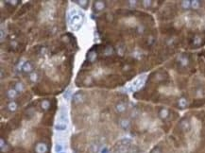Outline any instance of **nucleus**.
Wrapping results in <instances>:
<instances>
[{
    "label": "nucleus",
    "mask_w": 205,
    "mask_h": 153,
    "mask_svg": "<svg viewBox=\"0 0 205 153\" xmlns=\"http://www.w3.org/2000/svg\"><path fill=\"white\" fill-rule=\"evenodd\" d=\"M83 15L77 10H71L69 13V25L73 30H78L83 24Z\"/></svg>",
    "instance_id": "nucleus-1"
},
{
    "label": "nucleus",
    "mask_w": 205,
    "mask_h": 153,
    "mask_svg": "<svg viewBox=\"0 0 205 153\" xmlns=\"http://www.w3.org/2000/svg\"><path fill=\"white\" fill-rule=\"evenodd\" d=\"M49 146L44 142H38L34 146V153H48Z\"/></svg>",
    "instance_id": "nucleus-2"
},
{
    "label": "nucleus",
    "mask_w": 205,
    "mask_h": 153,
    "mask_svg": "<svg viewBox=\"0 0 205 153\" xmlns=\"http://www.w3.org/2000/svg\"><path fill=\"white\" fill-rule=\"evenodd\" d=\"M179 128L181 132H189L190 129H191V124L188 120H187V119H183V120H181L179 124Z\"/></svg>",
    "instance_id": "nucleus-3"
},
{
    "label": "nucleus",
    "mask_w": 205,
    "mask_h": 153,
    "mask_svg": "<svg viewBox=\"0 0 205 153\" xmlns=\"http://www.w3.org/2000/svg\"><path fill=\"white\" fill-rule=\"evenodd\" d=\"M22 71L24 72V73H27V74H30V73H32V72H34L33 71V69H34V65L32 64V62H30V61H25L24 64H22Z\"/></svg>",
    "instance_id": "nucleus-4"
},
{
    "label": "nucleus",
    "mask_w": 205,
    "mask_h": 153,
    "mask_svg": "<svg viewBox=\"0 0 205 153\" xmlns=\"http://www.w3.org/2000/svg\"><path fill=\"white\" fill-rule=\"evenodd\" d=\"M177 61L181 67H187L189 64V59L186 55H180L177 58Z\"/></svg>",
    "instance_id": "nucleus-5"
},
{
    "label": "nucleus",
    "mask_w": 205,
    "mask_h": 153,
    "mask_svg": "<svg viewBox=\"0 0 205 153\" xmlns=\"http://www.w3.org/2000/svg\"><path fill=\"white\" fill-rule=\"evenodd\" d=\"M85 98H84V95L81 92H78L76 93L75 95H73V103L75 105H78V104H81L82 103V102L84 101Z\"/></svg>",
    "instance_id": "nucleus-6"
},
{
    "label": "nucleus",
    "mask_w": 205,
    "mask_h": 153,
    "mask_svg": "<svg viewBox=\"0 0 205 153\" xmlns=\"http://www.w3.org/2000/svg\"><path fill=\"white\" fill-rule=\"evenodd\" d=\"M158 115H159V117H160L162 120H167V119L169 117L170 112L168 109H167V108H161L158 112Z\"/></svg>",
    "instance_id": "nucleus-7"
},
{
    "label": "nucleus",
    "mask_w": 205,
    "mask_h": 153,
    "mask_svg": "<svg viewBox=\"0 0 205 153\" xmlns=\"http://www.w3.org/2000/svg\"><path fill=\"white\" fill-rule=\"evenodd\" d=\"M6 96H7L8 98L13 100L17 98V96H18V92H17L15 89L10 88V89L7 90V92H6Z\"/></svg>",
    "instance_id": "nucleus-8"
},
{
    "label": "nucleus",
    "mask_w": 205,
    "mask_h": 153,
    "mask_svg": "<svg viewBox=\"0 0 205 153\" xmlns=\"http://www.w3.org/2000/svg\"><path fill=\"white\" fill-rule=\"evenodd\" d=\"M106 7V3L104 1H100V0H98V1H95L94 2V9L95 11H101L103 10Z\"/></svg>",
    "instance_id": "nucleus-9"
},
{
    "label": "nucleus",
    "mask_w": 205,
    "mask_h": 153,
    "mask_svg": "<svg viewBox=\"0 0 205 153\" xmlns=\"http://www.w3.org/2000/svg\"><path fill=\"white\" fill-rule=\"evenodd\" d=\"M119 126H120L123 129L127 130L130 127V121L128 118H122L119 120Z\"/></svg>",
    "instance_id": "nucleus-10"
},
{
    "label": "nucleus",
    "mask_w": 205,
    "mask_h": 153,
    "mask_svg": "<svg viewBox=\"0 0 205 153\" xmlns=\"http://www.w3.org/2000/svg\"><path fill=\"white\" fill-rule=\"evenodd\" d=\"M0 149H1L2 153H4V152L6 153L10 149V145L4 140V138H1V140H0Z\"/></svg>",
    "instance_id": "nucleus-11"
},
{
    "label": "nucleus",
    "mask_w": 205,
    "mask_h": 153,
    "mask_svg": "<svg viewBox=\"0 0 205 153\" xmlns=\"http://www.w3.org/2000/svg\"><path fill=\"white\" fill-rule=\"evenodd\" d=\"M115 112H118V113H123L126 112L127 110V106L125 103H123V102H118V103H116L115 107Z\"/></svg>",
    "instance_id": "nucleus-12"
},
{
    "label": "nucleus",
    "mask_w": 205,
    "mask_h": 153,
    "mask_svg": "<svg viewBox=\"0 0 205 153\" xmlns=\"http://www.w3.org/2000/svg\"><path fill=\"white\" fill-rule=\"evenodd\" d=\"M17 109H18V104L16 103L15 101H10L9 103L7 104V110L10 112H14L17 111Z\"/></svg>",
    "instance_id": "nucleus-13"
},
{
    "label": "nucleus",
    "mask_w": 205,
    "mask_h": 153,
    "mask_svg": "<svg viewBox=\"0 0 205 153\" xmlns=\"http://www.w3.org/2000/svg\"><path fill=\"white\" fill-rule=\"evenodd\" d=\"M188 106V100L185 98H181L178 99V107L180 109H185Z\"/></svg>",
    "instance_id": "nucleus-14"
},
{
    "label": "nucleus",
    "mask_w": 205,
    "mask_h": 153,
    "mask_svg": "<svg viewBox=\"0 0 205 153\" xmlns=\"http://www.w3.org/2000/svg\"><path fill=\"white\" fill-rule=\"evenodd\" d=\"M51 104H50V101L47 100V99H44L41 102V104H40V107H41V109L43 112H47L49 110Z\"/></svg>",
    "instance_id": "nucleus-15"
},
{
    "label": "nucleus",
    "mask_w": 205,
    "mask_h": 153,
    "mask_svg": "<svg viewBox=\"0 0 205 153\" xmlns=\"http://www.w3.org/2000/svg\"><path fill=\"white\" fill-rule=\"evenodd\" d=\"M28 78H30V81L32 82V83H35L39 81V74L37 72H32L30 74H28Z\"/></svg>",
    "instance_id": "nucleus-16"
},
{
    "label": "nucleus",
    "mask_w": 205,
    "mask_h": 153,
    "mask_svg": "<svg viewBox=\"0 0 205 153\" xmlns=\"http://www.w3.org/2000/svg\"><path fill=\"white\" fill-rule=\"evenodd\" d=\"M14 89H15L18 93H23V92H24V91L26 90V86H25V84L23 83V82L18 81V82L15 83V85H14Z\"/></svg>",
    "instance_id": "nucleus-17"
},
{
    "label": "nucleus",
    "mask_w": 205,
    "mask_h": 153,
    "mask_svg": "<svg viewBox=\"0 0 205 153\" xmlns=\"http://www.w3.org/2000/svg\"><path fill=\"white\" fill-rule=\"evenodd\" d=\"M100 150V146H98V144L96 143H93L89 146V152L90 153H98Z\"/></svg>",
    "instance_id": "nucleus-18"
},
{
    "label": "nucleus",
    "mask_w": 205,
    "mask_h": 153,
    "mask_svg": "<svg viewBox=\"0 0 205 153\" xmlns=\"http://www.w3.org/2000/svg\"><path fill=\"white\" fill-rule=\"evenodd\" d=\"M144 81L145 79L144 78H139V79H137V81H136L133 84H132V90H138L140 87H142V85L144 84Z\"/></svg>",
    "instance_id": "nucleus-19"
},
{
    "label": "nucleus",
    "mask_w": 205,
    "mask_h": 153,
    "mask_svg": "<svg viewBox=\"0 0 205 153\" xmlns=\"http://www.w3.org/2000/svg\"><path fill=\"white\" fill-rule=\"evenodd\" d=\"M66 128H67V125L64 121H60L58 124H56V126H55V129L58 130V132H62V130H65Z\"/></svg>",
    "instance_id": "nucleus-20"
},
{
    "label": "nucleus",
    "mask_w": 205,
    "mask_h": 153,
    "mask_svg": "<svg viewBox=\"0 0 205 153\" xmlns=\"http://www.w3.org/2000/svg\"><path fill=\"white\" fill-rule=\"evenodd\" d=\"M202 44V38L200 35H196L194 38H193V45L195 47H200Z\"/></svg>",
    "instance_id": "nucleus-21"
},
{
    "label": "nucleus",
    "mask_w": 205,
    "mask_h": 153,
    "mask_svg": "<svg viewBox=\"0 0 205 153\" xmlns=\"http://www.w3.org/2000/svg\"><path fill=\"white\" fill-rule=\"evenodd\" d=\"M117 151H118V153H129L130 146H129V145H121L118 147Z\"/></svg>",
    "instance_id": "nucleus-22"
},
{
    "label": "nucleus",
    "mask_w": 205,
    "mask_h": 153,
    "mask_svg": "<svg viewBox=\"0 0 205 153\" xmlns=\"http://www.w3.org/2000/svg\"><path fill=\"white\" fill-rule=\"evenodd\" d=\"M87 59L89 61H94L95 59H96V52L95 50H90L89 53H88V56H87Z\"/></svg>",
    "instance_id": "nucleus-23"
},
{
    "label": "nucleus",
    "mask_w": 205,
    "mask_h": 153,
    "mask_svg": "<svg viewBox=\"0 0 205 153\" xmlns=\"http://www.w3.org/2000/svg\"><path fill=\"white\" fill-rule=\"evenodd\" d=\"M201 6V2L198 1V0H193V1H191V9L193 10L200 9Z\"/></svg>",
    "instance_id": "nucleus-24"
},
{
    "label": "nucleus",
    "mask_w": 205,
    "mask_h": 153,
    "mask_svg": "<svg viewBox=\"0 0 205 153\" xmlns=\"http://www.w3.org/2000/svg\"><path fill=\"white\" fill-rule=\"evenodd\" d=\"M79 7L84 9V10H86L88 8V6H89V1H86V0H81V1H75Z\"/></svg>",
    "instance_id": "nucleus-25"
},
{
    "label": "nucleus",
    "mask_w": 205,
    "mask_h": 153,
    "mask_svg": "<svg viewBox=\"0 0 205 153\" xmlns=\"http://www.w3.org/2000/svg\"><path fill=\"white\" fill-rule=\"evenodd\" d=\"M181 8H183L184 10H188V9L191 8V1H189V0H184V1H181Z\"/></svg>",
    "instance_id": "nucleus-26"
},
{
    "label": "nucleus",
    "mask_w": 205,
    "mask_h": 153,
    "mask_svg": "<svg viewBox=\"0 0 205 153\" xmlns=\"http://www.w3.org/2000/svg\"><path fill=\"white\" fill-rule=\"evenodd\" d=\"M142 5H143V7L146 8V9H149L151 7L152 5V1H150V0H145V1L142 2Z\"/></svg>",
    "instance_id": "nucleus-27"
},
{
    "label": "nucleus",
    "mask_w": 205,
    "mask_h": 153,
    "mask_svg": "<svg viewBox=\"0 0 205 153\" xmlns=\"http://www.w3.org/2000/svg\"><path fill=\"white\" fill-rule=\"evenodd\" d=\"M19 3H20V1H18V0H13V1H6V5L11 6V7H15V6H17Z\"/></svg>",
    "instance_id": "nucleus-28"
},
{
    "label": "nucleus",
    "mask_w": 205,
    "mask_h": 153,
    "mask_svg": "<svg viewBox=\"0 0 205 153\" xmlns=\"http://www.w3.org/2000/svg\"><path fill=\"white\" fill-rule=\"evenodd\" d=\"M155 79L157 81H162L164 79V74L162 73H157L156 75H155Z\"/></svg>",
    "instance_id": "nucleus-29"
},
{
    "label": "nucleus",
    "mask_w": 205,
    "mask_h": 153,
    "mask_svg": "<svg viewBox=\"0 0 205 153\" xmlns=\"http://www.w3.org/2000/svg\"><path fill=\"white\" fill-rule=\"evenodd\" d=\"M64 146L61 145V144H57L56 146H55V150L57 153H60V152H62V150H64Z\"/></svg>",
    "instance_id": "nucleus-30"
},
{
    "label": "nucleus",
    "mask_w": 205,
    "mask_h": 153,
    "mask_svg": "<svg viewBox=\"0 0 205 153\" xmlns=\"http://www.w3.org/2000/svg\"><path fill=\"white\" fill-rule=\"evenodd\" d=\"M64 98L66 99V100H69V98H70V96H71V90H67L66 92H65V94H64Z\"/></svg>",
    "instance_id": "nucleus-31"
},
{
    "label": "nucleus",
    "mask_w": 205,
    "mask_h": 153,
    "mask_svg": "<svg viewBox=\"0 0 205 153\" xmlns=\"http://www.w3.org/2000/svg\"><path fill=\"white\" fill-rule=\"evenodd\" d=\"M150 153H162V150H161V147H159V146H155L154 149H153L151 150Z\"/></svg>",
    "instance_id": "nucleus-32"
},
{
    "label": "nucleus",
    "mask_w": 205,
    "mask_h": 153,
    "mask_svg": "<svg viewBox=\"0 0 205 153\" xmlns=\"http://www.w3.org/2000/svg\"><path fill=\"white\" fill-rule=\"evenodd\" d=\"M196 95H197L198 96H201V95H203V90H202L201 88H198V89L196 90Z\"/></svg>",
    "instance_id": "nucleus-33"
},
{
    "label": "nucleus",
    "mask_w": 205,
    "mask_h": 153,
    "mask_svg": "<svg viewBox=\"0 0 205 153\" xmlns=\"http://www.w3.org/2000/svg\"><path fill=\"white\" fill-rule=\"evenodd\" d=\"M60 153H66V152H64V151H62V152H60Z\"/></svg>",
    "instance_id": "nucleus-34"
}]
</instances>
